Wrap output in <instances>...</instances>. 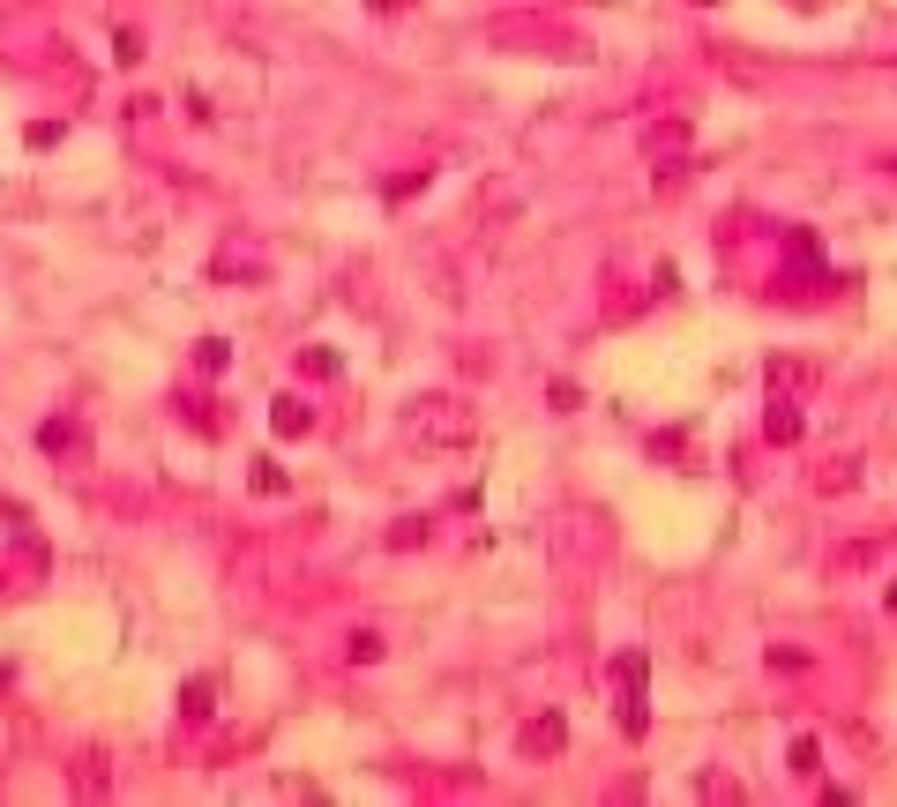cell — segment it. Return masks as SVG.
Returning a JSON list of instances; mask_svg holds the SVG:
<instances>
[{
  "mask_svg": "<svg viewBox=\"0 0 897 807\" xmlns=\"http://www.w3.org/2000/svg\"><path fill=\"white\" fill-rule=\"evenodd\" d=\"M613 673H621V688H628L621 733H628V740H643V733H651V710H643V673H651V658H643V651H628V658H621Z\"/></svg>",
  "mask_w": 897,
  "mask_h": 807,
  "instance_id": "cell-1",
  "label": "cell"
},
{
  "mask_svg": "<svg viewBox=\"0 0 897 807\" xmlns=\"http://www.w3.org/2000/svg\"><path fill=\"white\" fill-rule=\"evenodd\" d=\"M270 426H277V434H307V426H314V411L299 404V397H277V404H270Z\"/></svg>",
  "mask_w": 897,
  "mask_h": 807,
  "instance_id": "cell-2",
  "label": "cell"
},
{
  "mask_svg": "<svg viewBox=\"0 0 897 807\" xmlns=\"http://www.w3.org/2000/svg\"><path fill=\"white\" fill-rule=\"evenodd\" d=\"M524 748H531V755H554V748H561V718H539V725H524Z\"/></svg>",
  "mask_w": 897,
  "mask_h": 807,
  "instance_id": "cell-3",
  "label": "cell"
},
{
  "mask_svg": "<svg viewBox=\"0 0 897 807\" xmlns=\"http://www.w3.org/2000/svg\"><path fill=\"white\" fill-rule=\"evenodd\" d=\"M210 695H217L210 680H187V688H180V710H187V718H210V710H217Z\"/></svg>",
  "mask_w": 897,
  "mask_h": 807,
  "instance_id": "cell-4",
  "label": "cell"
},
{
  "mask_svg": "<svg viewBox=\"0 0 897 807\" xmlns=\"http://www.w3.org/2000/svg\"><path fill=\"white\" fill-rule=\"evenodd\" d=\"M763 426H770V441H800V411H793V404H770Z\"/></svg>",
  "mask_w": 897,
  "mask_h": 807,
  "instance_id": "cell-5",
  "label": "cell"
},
{
  "mask_svg": "<svg viewBox=\"0 0 897 807\" xmlns=\"http://www.w3.org/2000/svg\"><path fill=\"white\" fill-rule=\"evenodd\" d=\"M38 441H45V449H83V426H60V419H53Z\"/></svg>",
  "mask_w": 897,
  "mask_h": 807,
  "instance_id": "cell-6",
  "label": "cell"
},
{
  "mask_svg": "<svg viewBox=\"0 0 897 807\" xmlns=\"http://www.w3.org/2000/svg\"><path fill=\"white\" fill-rule=\"evenodd\" d=\"M793 770H800V778H808V770H823V748H815V740H793Z\"/></svg>",
  "mask_w": 897,
  "mask_h": 807,
  "instance_id": "cell-7",
  "label": "cell"
}]
</instances>
